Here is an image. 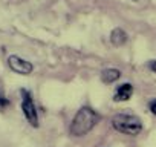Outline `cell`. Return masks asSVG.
Instances as JSON below:
<instances>
[{"label": "cell", "instance_id": "3957f363", "mask_svg": "<svg viewBox=\"0 0 156 147\" xmlns=\"http://www.w3.org/2000/svg\"><path fill=\"white\" fill-rule=\"evenodd\" d=\"M22 110L28 120V123L34 127L38 126V115H37V109H35V104L32 101V97L29 94V91L26 89H22Z\"/></svg>", "mask_w": 156, "mask_h": 147}, {"label": "cell", "instance_id": "6da1fadb", "mask_svg": "<svg viewBox=\"0 0 156 147\" xmlns=\"http://www.w3.org/2000/svg\"><path fill=\"white\" fill-rule=\"evenodd\" d=\"M98 121H100V115L95 110H92L90 107H81L73 117L69 132L73 136H83L87 132H90Z\"/></svg>", "mask_w": 156, "mask_h": 147}, {"label": "cell", "instance_id": "5b68a950", "mask_svg": "<svg viewBox=\"0 0 156 147\" xmlns=\"http://www.w3.org/2000/svg\"><path fill=\"white\" fill-rule=\"evenodd\" d=\"M132 94H133V86H132L130 83H124V84H121V86L116 89L113 100H115V101H127V100L132 97Z\"/></svg>", "mask_w": 156, "mask_h": 147}, {"label": "cell", "instance_id": "7a4b0ae2", "mask_svg": "<svg viewBox=\"0 0 156 147\" xmlns=\"http://www.w3.org/2000/svg\"><path fill=\"white\" fill-rule=\"evenodd\" d=\"M112 126L115 130L121 132V133H126V135H139L141 130H142V123L138 117L135 115H127V113H119V115H115L113 120H112Z\"/></svg>", "mask_w": 156, "mask_h": 147}, {"label": "cell", "instance_id": "8992f818", "mask_svg": "<svg viewBox=\"0 0 156 147\" xmlns=\"http://www.w3.org/2000/svg\"><path fill=\"white\" fill-rule=\"evenodd\" d=\"M110 41H112V45H115V46L124 45V43L127 41V34H126V31L121 29V28H115V29L112 31V34H110Z\"/></svg>", "mask_w": 156, "mask_h": 147}, {"label": "cell", "instance_id": "ba28073f", "mask_svg": "<svg viewBox=\"0 0 156 147\" xmlns=\"http://www.w3.org/2000/svg\"><path fill=\"white\" fill-rule=\"evenodd\" d=\"M8 106H9V100L5 98L3 95H0V110H5Z\"/></svg>", "mask_w": 156, "mask_h": 147}, {"label": "cell", "instance_id": "52a82bcc", "mask_svg": "<svg viewBox=\"0 0 156 147\" xmlns=\"http://www.w3.org/2000/svg\"><path fill=\"white\" fill-rule=\"evenodd\" d=\"M119 77H121V72H119L118 69H115V67H109V69H104V70L101 72V80H103L104 83H113V81H116Z\"/></svg>", "mask_w": 156, "mask_h": 147}, {"label": "cell", "instance_id": "30bf717a", "mask_svg": "<svg viewBox=\"0 0 156 147\" xmlns=\"http://www.w3.org/2000/svg\"><path fill=\"white\" fill-rule=\"evenodd\" d=\"M148 67H150L153 72H156V60H151V61L148 63Z\"/></svg>", "mask_w": 156, "mask_h": 147}, {"label": "cell", "instance_id": "9c48e42d", "mask_svg": "<svg viewBox=\"0 0 156 147\" xmlns=\"http://www.w3.org/2000/svg\"><path fill=\"white\" fill-rule=\"evenodd\" d=\"M148 107H150L151 113H154V115H156V100H151V101L148 103Z\"/></svg>", "mask_w": 156, "mask_h": 147}, {"label": "cell", "instance_id": "277c9868", "mask_svg": "<svg viewBox=\"0 0 156 147\" xmlns=\"http://www.w3.org/2000/svg\"><path fill=\"white\" fill-rule=\"evenodd\" d=\"M8 64H9V67H11L14 72L20 74V75H29V74L32 72V69H34L32 63H29L28 60L20 58V57H17V55H11V57L8 58Z\"/></svg>", "mask_w": 156, "mask_h": 147}, {"label": "cell", "instance_id": "8fae6325", "mask_svg": "<svg viewBox=\"0 0 156 147\" xmlns=\"http://www.w3.org/2000/svg\"><path fill=\"white\" fill-rule=\"evenodd\" d=\"M133 2H136V0H133Z\"/></svg>", "mask_w": 156, "mask_h": 147}]
</instances>
